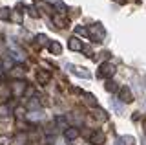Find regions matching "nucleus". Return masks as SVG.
<instances>
[{"label":"nucleus","mask_w":146,"mask_h":145,"mask_svg":"<svg viewBox=\"0 0 146 145\" xmlns=\"http://www.w3.org/2000/svg\"><path fill=\"white\" fill-rule=\"evenodd\" d=\"M27 107H29V108H36V107H38V101H36V97H33V99H31V101H29V105H27Z\"/></svg>","instance_id":"a878e982"},{"label":"nucleus","mask_w":146,"mask_h":145,"mask_svg":"<svg viewBox=\"0 0 146 145\" xmlns=\"http://www.w3.org/2000/svg\"><path fill=\"white\" fill-rule=\"evenodd\" d=\"M104 140H106L104 132H102V130H99V132H93V134H91L90 142L93 143V145H102V143H104Z\"/></svg>","instance_id":"0eeeda50"},{"label":"nucleus","mask_w":146,"mask_h":145,"mask_svg":"<svg viewBox=\"0 0 146 145\" xmlns=\"http://www.w3.org/2000/svg\"><path fill=\"white\" fill-rule=\"evenodd\" d=\"M104 35H106V31H104V28L100 24H97V26H93L91 30H88V37H91L95 42H100V40L104 39Z\"/></svg>","instance_id":"f03ea898"},{"label":"nucleus","mask_w":146,"mask_h":145,"mask_svg":"<svg viewBox=\"0 0 146 145\" xmlns=\"http://www.w3.org/2000/svg\"><path fill=\"white\" fill-rule=\"evenodd\" d=\"M9 142H11V140H9L7 136H0V145H9Z\"/></svg>","instance_id":"b1692460"},{"label":"nucleus","mask_w":146,"mask_h":145,"mask_svg":"<svg viewBox=\"0 0 146 145\" xmlns=\"http://www.w3.org/2000/svg\"><path fill=\"white\" fill-rule=\"evenodd\" d=\"M27 13H29V17H33V19H36V17H38V13H36V7H35V6H29V7H27Z\"/></svg>","instance_id":"412c9836"},{"label":"nucleus","mask_w":146,"mask_h":145,"mask_svg":"<svg viewBox=\"0 0 146 145\" xmlns=\"http://www.w3.org/2000/svg\"><path fill=\"white\" fill-rule=\"evenodd\" d=\"M53 22L57 24V28H64V26H68V20L62 19V17H58V15H53Z\"/></svg>","instance_id":"ddd939ff"},{"label":"nucleus","mask_w":146,"mask_h":145,"mask_svg":"<svg viewBox=\"0 0 146 145\" xmlns=\"http://www.w3.org/2000/svg\"><path fill=\"white\" fill-rule=\"evenodd\" d=\"M9 74H11V77H13V79L20 81V79H24V74H26V68L22 66V64H15V66L11 68V72H9Z\"/></svg>","instance_id":"20e7f679"},{"label":"nucleus","mask_w":146,"mask_h":145,"mask_svg":"<svg viewBox=\"0 0 146 145\" xmlns=\"http://www.w3.org/2000/svg\"><path fill=\"white\" fill-rule=\"evenodd\" d=\"M93 117L99 121H106L108 119V114L104 110H100V108H93Z\"/></svg>","instance_id":"9d476101"},{"label":"nucleus","mask_w":146,"mask_h":145,"mask_svg":"<svg viewBox=\"0 0 146 145\" xmlns=\"http://www.w3.org/2000/svg\"><path fill=\"white\" fill-rule=\"evenodd\" d=\"M9 94H11L9 85H2V83H0V97H2V99H9Z\"/></svg>","instance_id":"f8f14e48"},{"label":"nucleus","mask_w":146,"mask_h":145,"mask_svg":"<svg viewBox=\"0 0 146 145\" xmlns=\"http://www.w3.org/2000/svg\"><path fill=\"white\" fill-rule=\"evenodd\" d=\"M115 2H117V4H124L126 0H115Z\"/></svg>","instance_id":"bb28decb"},{"label":"nucleus","mask_w":146,"mask_h":145,"mask_svg":"<svg viewBox=\"0 0 146 145\" xmlns=\"http://www.w3.org/2000/svg\"><path fill=\"white\" fill-rule=\"evenodd\" d=\"M119 99H121L122 103H131L133 101V96H131V90L128 87H122L119 90Z\"/></svg>","instance_id":"39448f33"},{"label":"nucleus","mask_w":146,"mask_h":145,"mask_svg":"<svg viewBox=\"0 0 146 145\" xmlns=\"http://www.w3.org/2000/svg\"><path fill=\"white\" fill-rule=\"evenodd\" d=\"M115 74V66L111 62H102L99 66V72H97V77H111Z\"/></svg>","instance_id":"f257e3e1"},{"label":"nucleus","mask_w":146,"mask_h":145,"mask_svg":"<svg viewBox=\"0 0 146 145\" xmlns=\"http://www.w3.org/2000/svg\"><path fill=\"white\" fill-rule=\"evenodd\" d=\"M9 17H11V11H9L7 7H2V9H0V19H2V20H9Z\"/></svg>","instance_id":"dca6fc26"},{"label":"nucleus","mask_w":146,"mask_h":145,"mask_svg":"<svg viewBox=\"0 0 146 145\" xmlns=\"http://www.w3.org/2000/svg\"><path fill=\"white\" fill-rule=\"evenodd\" d=\"M75 33L77 35H82V37H88V28H84V26H77Z\"/></svg>","instance_id":"f3484780"},{"label":"nucleus","mask_w":146,"mask_h":145,"mask_svg":"<svg viewBox=\"0 0 146 145\" xmlns=\"http://www.w3.org/2000/svg\"><path fill=\"white\" fill-rule=\"evenodd\" d=\"M68 48L73 50V52H80L82 50V40H79L77 37H71L70 40H68Z\"/></svg>","instance_id":"6e6552de"},{"label":"nucleus","mask_w":146,"mask_h":145,"mask_svg":"<svg viewBox=\"0 0 146 145\" xmlns=\"http://www.w3.org/2000/svg\"><path fill=\"white\" fill-rule=\"evenodd\" d=\"M106 90H108V92H115V90H117L115 83H113V81H108V83H106Z\"/></svg>","instance_id":"4be33fe9"},{"label":"nucleus","mask_w":146,"mask_h":145,"mask_svg":"<svg viewBox=\"0 0 146 145\" xmlns=\"http://www.w3.org/2000/svg\"><path fill=\"white\" fill-rule=\"evenodd\" d=\"M48 50L53 53V55H60V53H62V46H60V42H57V40L49 42L48 44Z\"/></svg>","instance_id":"1a4fd4ad"},{"label":"nucleus","mask_w":146,"mask_h":145,"mask_svg":"<svg viewBox=\"0 0 146 145\" xmlns=\"http://www.w3.org/2000/svg\"><path fill=\"white\" fill-rule=\"evenodd\" d=\"M55 7L58 9V13H66V11H68L66 4H64V2H60V0H57V2H55Z\"/></svg>","instance_id":"a211bd4d"},{"label":"nucleus","mask_w":146,"mask_h":145,"mask_svg":"<svg viewBox=\"0 0 146 145\" xmlns=\"http://www.w3.org/2000/svg\"><path fill=\"white\" fill-rule=\"evenodd\" d=\"M122 142H124L126 145H133V138H131V136H124V138H122Z\"/></svg>","instance_id":"393cba45"},{"label":"nucleus","mask_w":146,"mask_h":145,"mask_svg":"<svg viewBox=\"0 0 146 145\" xmlns=\"http://www.w3.org/2000/svg\"><path fill=\"white\" fill-rule=\"evenodd\" d=\"M57 123H58V125H60V127H62V129H68V125H66V119H64V117H62V116H58V117H57Z\"/></svg>","instance_id":"5701e85b"},{"label":"nucleus","mask_w":146,"mask_h":145,"mask_svg":"<svg viewBox=\"0 0 146 145\" xmlns=\"http://www.w3.org/2000/svg\"><path fill=\"white\" fill-rule=\"evenodd\" d=\"M86 103H88V105H91V107H95L97 105V99H95V96H91V94H86Z\"/></svg>","instance_id":"aec40b11"},{"label":"nucleus","mask_w":146,"mask_h":145,"mask_svg":"<svg viewBox=\"0 0 146 145\" xmlns=\"http://www.w3.org/2000/svg\"><path fill=\"white\" fill-rule=\"evenodd\" d=\"M38 7H42L46 13H53V6H49L48 2H38Z\"/></svg>","instance_id":"6ab92c4d"},{"label":"nucleus","mask_w":146,"mask_h":145,"mask_svg":"<svg viewBox=\"0 0 146 145\" xmlns=\"http://www.w3.org/2000/svg\"><path fill=\"white\" fill-rule=\"evenodd\" d=\"M73 70H75V74H77V75H82V77H86V79L91 77V74H90L88 70H86V68H77V66H73Z\"/></svg>","instance_id":"4468645a"},{"label":"nucleus","mask_w":146,"mask_h":145,"mask_svg":"<svg viewBox=\"0 0 146 145\" xmlns=\"http://www.w3.org/2000/svg\"><path fill=\"white\" fill-rule=\"evenodd\" d=\"M49 79H51V74H49L48 70H38L36 72V81H38V85H48Z\"/></svg>","instance_id":"423d86ee"},{"label":"nucleus","mask_w":146,"mask_h":145,"mask_svg":"<svg viewBox=\"0 0 146 145\" xmlns=\"http://www.w3.org/2000/svg\"><path fill=\"white\" fill-rule=\"evenodd\" d=\"M66 138L68 140L79 138V129H77V127H70V129H66Z\"/></svg>","instance_id":"9b49d317"},{"label":"nucleus","mask_w":146,"mask_h":145,"mask_svg":"<svg viewBox=\"0 0 146 145\" xmlns=\"http://www.w3.org/2000/svg\"><path fill=\"white\" fill-rule=\"evenodd\" d=\"M46 40H48V39H46V35H36V39H35V46L40 50V48H42L44 44H46Z\"/></svg>","instance_id":"2eb2a0df"},{"label":"nucleus","mask_w":146,"mask_h":145,"mask_svg":"<svg viewBox=\"0 0 146 145\" xmlns=\"http://www.w3.org/2000/svg\"><path fill=\"white\" fill-rule=\"evenodd\" d=\"M11 94L13 96H17V97H20V96H24V92H26V83L24 81H15V83L11 85Z\"/></svg>","instance_id":"7ed1b4c3"}]
</instances>
